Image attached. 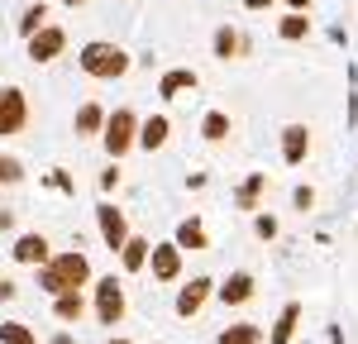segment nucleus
<instances>
[{"mask_svg":"<svg viewBox=\"0 0 358 344\" xmlns=\"http://www.w3.org/2000/svg\"><path fill=\"white\" fill-rule=\"evenodd\" d=\"M91 282H96L91 278V258L82 249H62V254H53L38 268V292H48V296H57V292H82Z\"/></svg>","mask_w":358,"mask_h":344,"instance_id":"1","label":"nucleus"},{"mask_svg":"<svg viewBox=\"0 0 358 344\" xmlns=\"http://www.w3.org/2000/svg\"><path fill=\"white\" fill-rule=\"evenodd\" d=\"M77 67H82L91 82H120V77H129L134 57L124 53L120 43H110V38H91V43H82V53H77Z\"/></svg>","mask_w":358,"mask_h":344,"instance_id":"2","label":"nucleus"},{"mask_svg":"<svg viewBox=\"0 0 358 344\" xmlns=\"http://www.w3.org/2000/svg\"><path fill=\"white\" fill-rule=\"evenodd\" d=\"M101 143H106L110 163H120L129 148H138V115L129 110V106L110 110V115H106V129H101Z\"/></svg>","mask_w":358,"mask_h":344,"instance_id":"3","label":"nucleus"},{"mask_svg":"<svg viewBox=\"0 0 358 344\" xmlns=\"http://www.w3.org/2000/svg\"><path fill=\"white\" fill-rule=\"evenodd\" d=\"M91 292H96V320H101V325H120V320H124V311H129L124 282L110 273V278H96V282H91Z\"/></svg>","mask_w":358,"mask_h":344,"instance_id":"4","label":"nucleus"},{"mask_svg":"<svg viewBox=\"0 0 358 344\" xmlns=\"http://www.w3.org/2000/svg\"><path fill=\"white\" fill-rule=\"evenodd\" d=\"M29 129V96L20 86H0V139H15Z\"/></svg>","mask_w":358,"mask_h":344,"instance_id":"5","label":"nucleus"},{"mask_svg":"<svg viewBox=\"0 0 358 344\" xmlns=\"http://www.w3.org/2000/svg\"><path fill=\"white\" fill-rule=\"evenodd\" d=\"M96 229H101V239H106V249H110V254H120V249H124V239L134 234V229H129V215H124L120 206H110V201H101V206H96Z\"/></svg>","mask_w":358,"mask_h":344,"instance_id":"6","label":"nucleus"},{"mask_svg":"<svg viewBox=\"0 0 358 344\" xmlns=\"http://www.w3.org/2000/svg\"><path fill=\"white\" fill-rule=\"evenodd\" d=\"M215 296V278H192V282H182L177 287V301H172V311L182 315V320H192V315H201L206 311V301Z\"/></svg>","mask_w":358,"mask_h":344,"instance_id":"7","label":"nucleus"},{"mask_svg":"<svg viewBox=\"0 0 358 344\" xmlns=\"http://www.w3.org/2000/svg\"><path fill=\"white\" fill-rule=\"evenodd\" d=\"M29 43V57L34 62H57V57L67 53V29L62 24H43L34 38H24Z\"/></svg>","mask_w":358,"mask_h":344,"instance_id":"8","label":"nucleus"},{"mask_svg":"<svg viewBox=\"0 0 358 344\" xmlns=\"http://www.w3.org/2000/svg\"><path fill=\"white\" fill-rule=\"evenodd\" d=\"M10 258H15V263H24V268H43V263L53 258V244H48V234L29 229V234H20V239L10 244Z\"/></svg>","mask_w":358,"mask_h":344,"instance_id":"9","label":"nucleus"},{"mask_svg":"<svg viewBox=\"0 0 358 344\" xmlns=\"http://www.w3.org/2000/svg\"><path fill=\"white\" fill-rule=\"evenodd\" d=\"M258 296V282H253V273H229L224 282H215V301H224V306H248Z\"/></svg>","mask_w":358,"mask_h":344,"instance_id":"10","label":"nucleus"},{"mask_svg":"<svg viewBox=\"0 0 358 344\" xmlns=\"http://www.w3.org/2000/svg\"><path fill=\"white\" fill-rule=\"evenodd\" d=\"M148 273H153V282H182V249L177 244H153Z\"/></svg>","mask_w":358,"mask_h":344,"instance_id":"11","label":"nucleus"},{"mask_svg":"<svg viewBox=\"0 0 358 344\" xmlns=\"http://www.w3.org/2000/svg\"><path fill=\"white\" fill-rule=\"evenodd\" d=\"M306 158H310V124H287L282 129V163L301 168Z\"/></svg>","mask_w":358,"mask_h":344,"instance_id":"12","label":"nucleus"},{"mask_svg":"<svg viewBox=\"0 0 358 344\" xmlns=\"http://www.w3.org/2000/svg\"><path fill=\"white\" fill-rule=\"evenodd\" d=\"M167 139H172V120H167L163 110L148 115V120H138V148H143V153H158V148H167Z\"/></svg>","mask_w":358,"mask_h":344,"instance_id":"13","label":"nucleus"},{"mask_svg":"<svg viewBox=\"0 0 358 344\" xmlns=\"http://www.w3.org/2000/svg\"><path fill=\"white\" fill-rule=\"evenodd\" d=\"M196 86H201V77H196L192 67H167L163 77H158V96H163V101H182Z\"/></svg>","mask_w":358,"mask_h":344,"instance_id":"14","label":"nucleus"},{"mask_svg":"<svg viewBox=\"0 0 358 344\" xmlns=\"http://www.w3.org/2000/svg\"><path fill=\"white\" fill-rule=\"evenodd\" d=\"M210 53L220 57V62H234V57H244L248 53V38L239 34L234 24H220L215 34H210Z\"/></svg>","mask_w":358,"mask_h":344,"instance_id":"15","label":"nucleus"},{"mask_svg":"<svg viewBox=\"0 0 358 344\" xmlns=\"http://www.w3.org/2000/svg\"><path fill=\"white\" fill-rule=\"evenodd\" d=\"M172 244H177L182 254H187V249H192V254H201V249H210V234H206V225H201L196 215H187V220L177 225V234H172Z\"/></svg>","mask_w":358,"mask_h":344,"instance_id":"16","label":"nucleus"},{"mask_svg":"<svg viewBox=\"0 0 358 344\" xmlns=\"http://www.w3.org/2000/svg\"><path fill=\"white\" fill-rule=\"evenodd\" d=\"M263 192H268V172H248L244 182H239V192H234V206L258 215V201H263Z\"/></svg>","mask_w":358,"mask_h":344,"instance_id":"17","label":"nucleus"},{"mask_svg":"<svg viewBox=\"0 0 358 344\" xmlns=\"http://www.w3.org/2000/svg\"><path fill=\"white\" fill-rule=\"evenodd\" d=\"M106 106H96V101H86V106H77V115H72V129L82 134V139H91V134H101L106 129Z\"/></svg>","mask_w":358,"mask_h":344,"instance_id":"18","label":"nucleus"},{"mask_svg":"<svg viewBox=\"0 0 358 344\" xmlns=\"http://www.w3.org/2000/svg\"><path fill=\"white\" fill-rule=\"evenodd\" d=\"M148 254H153V244H148L143 234H129L124 249H120V268H124V273H143V268H148Z\"/></svg>","mask_w":358,"mask_h":344,"instance_id":"19","label":"nucleus"},{"mask_svg":"<svg viewBox=\"0 0 358 344\" xmlns=\"http://www.w3.org/2000/svg\"><path fill=\"white\" fill-rule=\"evenodd\" d=\"M296 325H301V301H287V306H282V315H277V325L268 330V344H292Z\"/></svg>","mask_w":358,"mask_h":344,"instance_id":"20","label":"nucleus"},{"mask_svg":"<svg viewBox=\"0 0 358 344\" xmlns=\"http://www.w3.org/2000/svg\"><path fill=\"white\" fill-rule=\"evenodd\" d=\"M229 134H234V120H229L224 110H206L201 115V139L206 143H224Z\"/></svg>","mask_w":358,"mask_h":344,"instance_id":"21","label":"nucleus"},{"mask_svg":"<svg viewBox=\"0 0 358 344\" xmlns=\"http://www.w3.org/2000/svg\"><path fill=\"white\" fill-rule=\"evenodd\" d=\"M53 315L62 320V325H77V320L86 315V296L82 292H57L53 296Z\"/></svg>","mask_w":358,"mask_h":344,"instance_id":"22","label":"nucleus"},{"mask_svg":"<svg viewBox=\"0 0 358 344\" xmlns=\"http://www.w3.org/2000/svg\"><path fill=\"white\" fill-rule=\"evenodd\" d=\"M215 344H263V330L253 325V320H234V325H224L220 340Z\"/></svg>","mask_w":358,"mask_h":344,"instance_id":"23","label":"nucleus"},{"mask_svg":"<svg viewBox=\"0 0 358 344\" xmlns=\"http://www.w3.org/2000/svg\"><path fill=\"white\" fill-rule=\"evenodd\" d=\"M277 34H282L287 43H301L306 34H310V20H306V10H287V15L277 20Z\"/></svg>","mask_w":358,"mask_h":344,"instance_id":"24","label":"nucleus"},{"mask_svg":"<svg viewBox=\"0 0 358 344\" xmlns=\"http://www.w3.org/2000/svg\"><path fill=\"white\" fill-rule=\"evenodd\" d=\"M48 24V5H43V0H34V5H24V15H20V38H34V34H38V29Z\"/></svg>","mask_w":358,"mask_h":344,"instance_id":"25","label":"nucleus"},{"mask_svg":"<svg viewBox=\"0 0 358 344\" xmlns=\"http://www.w3.org/2000/svg\"><path fill=\"white\" fill-rule=\"evenodd\" d=\"M0 344H38V330L24 320H0Z\"/></svg>","mask_w":358,"mask_h":344,"instance_id":"26","label":"nucleus"},{"mask_svg":"<svg viewBox=\"0 0 358 344\" xmlns=\"http://www.w3.org/2000/svg\"><path fill=\"white\" fill-rule=\"evenodd\" d=\"M24 182V163L15 153H0V187H20Z\"/></svg>","mask_w":358,"mask_h":344,"instance_id":"27","label":"nucleus"},{"mask_svg":"<svg viewBox=\"0 0 358 344\" xmlns=\"http://www.w3.org/2000/svg\"><path fill=\"white\" fill-rule=\"evenodd\" d=\"M277 215H263V210H258V215H253V234H258V239H277Z\"/></svg>","mask_w":358,"mask_h":344,"instance_id":"28","label":"nucleus"},{"mask_svg":"<svg viewBox=\"0 0 358 344\" xmlns=\"http://www.w3.org/2000/svg\"><path fill=\"white\" fill-rule=\"evenodd\" d=\"M120 187V163H110V168L101 172V192H115Z\"/></svg>","mask_w":358,"mask_h":344,"instance_id":"29","label":"nucleus"},{"mask_svg":"<svg viewBox=\"0 0 358 344\" xmlns=\"http://www.w3.org/2000/svg\"><path fill=\"white\" fill-rule=\"evenodd\" d=\"M292 201H296V210H310V206H315V192H310V187H296Z\"/></svg>","mask_w":358,"mask_h":344,"instance_id":"30","label":"nucleus"},{"mask_svg":"<svg viewBox=\"0 0 358 344\" xmlns=\"http://www.w3.org/2000/svg\"><path fill=\"white\" fill-rule=\"evenodd\" d=\"M20 296V282L15 278H0V301H15Z\"/></svg>","mask_w":358,"mask_h":344,"instance_id":"31","label":"nucleus"},{"mask_svg":"<svg viewBox=\"0 0 358 344\" xmlns=\"http://www.w3.org/2000/svg\"><path fill=\"white\" fill-rule=\"evenodd\" d=\"M5 229H15V210H0V234Z\"/></svg>","mask_w":358,"mask_h":344,"instance_id":"32","label":"nucleus"},{"mask_svg":"<svg viewBox=\"0 0 358 344\" xmlns=\"http://www.w3.org/2000/svg\"><path fill=\"white\" fill-rule=\"evenodd\" d=\"M277 0H244V10H273Z\"/></svg>","mask_w":358,"mask_h":344,"instance_id":"33","label":"nucleus"},{"mask_svg":"<svg viewBox=\"0 0 358 344\" xmlns=\"http://www.w3.org/2000/svg\"><path fill=\"white\" fill-rule=\"evenodd\" d=\"M287 10H310V0H287Z\"/></svg>","mask_w":358,"mask_h":344,"instance_id":"34","label":"nucleus"},{"mask_svg":"<svg viewBox=\"0 0 358 344\" xmlns=\"http://www.w3.org/2000/svg\"><path fill=\"white\" fill-rule=\"evenodd\" d=\"M53 344H72V335H67V330H57V335H53Z\"/></svg>","mask_w":358,"mask_h":344,"instance_id":"35","label":"nucleus"},{"mask_svg":"<svg viewBox=\"0 0 358 344\" xmlns=\"http://www.w3.org/2000/svg\"><path fill=\"white\" fill-rule=\"evenodd\" d=\"M106 344H134V340H124V335H110V340H106Z\"/></svg>","mask_w":358,"mask_h":344,"instance_id":"36","label":"nucleus"},{"mask_svg":"<svg viewBox=\"0 0 358 344\" xmlns=\"http://www.w3.org/2000/svg\"><path fill=\"white\" fill-rule=\"evenodd\" d=\"M62 5H67V10H77V5H86V0H62Z\"/></svg>","mask_w":358,"mask_h":344,"instance_id":"37","label":"nucleus"}]
</instances>
